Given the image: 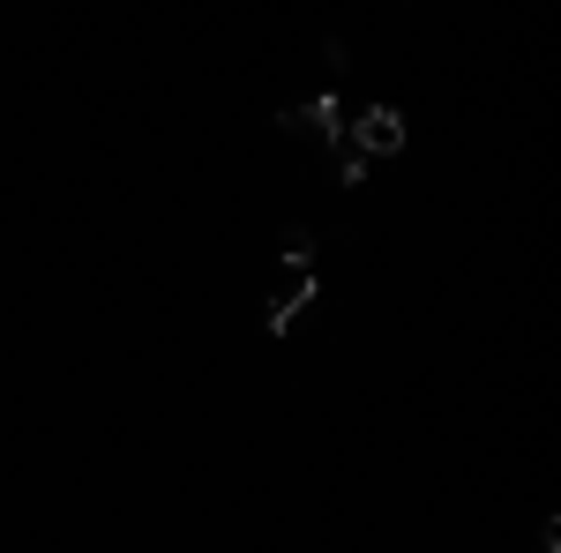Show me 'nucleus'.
I'll return each instance as SVG.
<instances>
[{"label": "nucleus", "mask_w": 561, "mask_h": 553, "mask_svg": "<svg viewBox=\"0 0 561 553\" xmlns=\"http://www.w3.org/2000/svg\"><path fill=\"white\" fill-rule=\"evenodd\" d=\"M352 150H359V158H397V150H404V113H397V105H367V113L352 120Z\"/></svg>", "instance_id": "1"}, {"label": "nucleus", "mask_w": 561, "mask_h": 553, "mask_svg": "<svg viewBox=\"0 0 561 553\" xmlns=\"http://www.w3.org/2000/svg\"><path fill=\"white\" fill-rule=\"evenodd\" d=\"M307 299H314V269H293V277L277 285V299H270V330H293Z\"/></svg>", "instance_id": "2"}, {"label": "nucleus", "mask_w": 561, "mask_h": 553, "mask_svg": "<svg viewBox=\"0 0 561 553\" xmlns=\"http://www.w3.org/2000/svg\"><path fill=\"white\" fill-rule=\"evenodd\" d=\"M285 128H307V135H330V142H337V135H345V105L322 90V97H307V105L293 113V120H285Z\"/></svg>", "instance_id": "3"}, {"label": "nucleus", "mask_w": 561, "mask_h": 553, "mask_svg": "<svg viewBox=\"0 0 561 553\" xmlns=\"http://www.w3.org/2000/svg\"><path fill=\"white\" fill-rule=\"evenodd\" d=\"M285 262L293 269H314V232H285Z\"/></svg>", "instance_id": "4"}, {"label": "nucleus", "mask_w": 561, "mask_h": 553, "mask_svg": "<svg viewBox=\"0 0 561 553\" xmlns=\"http://www.w3.org/2000/svg\"><path fill=\"white\" fill-rule=\"evenodd\" d=\"M337 180L359 187V180H367V158H359V150H337Z\"/></svg>", "instance_id": "5"}]
</instances>
